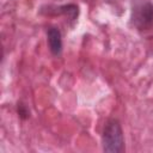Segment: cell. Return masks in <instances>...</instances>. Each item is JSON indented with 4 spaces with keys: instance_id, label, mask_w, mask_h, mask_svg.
<instances>
[{
    "instance_id": "1",
    "label": "cell",
    "mask_w": 153,
    "mask_h": 153,
    "mask_svg": "<svg viewBox=\"0 0 153 153\" xmlns=\"http://www.w3.org/2000/svg\"><path fill=\"white\" fill-rule=\"evenodd\" d=\"M103 149L109 153H120L124 151V139L121 124L117 120L112 118L105 124L102 136Z\"/></svg>"
},
{
    "instance_id": "3",
    "label": "cell",
    "mask_w": 153,
    "mask_h": 153,
    "mask_svg": "<svg viewBox=\"0 0 153 153\" xmlns=\"http://www.w3.org/2000/svg\"><path fill=\"white\" fill-rule=\"evenodd\" d=\"M47 37H48V44L50 51L53 53V55L59 56L62 51V36L60 30L57 27L50 26L47 31Z\"/></svg>"
},
{
    "instance_id": "2",
    "label": "cell",
    "mask_w": 153,
    "mask_h": 153,
    "mask_svg": "<svg viewBox=\"0 0 153 153\" xmlns=\"http://www.w3.org/2000/svg\"><path fill=\"white\" fill-rule=\"evenodd\" d=\"M130 18L137 30H149L153 26V4L149 0H134Z\"/></svg>"
}]
</instances>
